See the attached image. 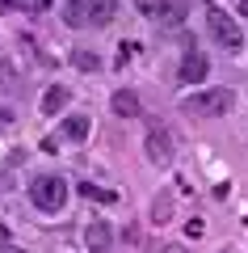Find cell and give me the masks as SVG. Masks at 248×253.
Masks as SVG:
<instances>
[{"label": "cell", "instance_id": "d6986e66", "mask_svg": "<svg viewBox=\"0 0 248 253\" xmlns=\"http://www.w3.org/2000/svg\"><path fill=\"white\" fill-rule=\"evenodd\" d=\"M164 253H189V249H181V245H169V249H164Z\"/></svg>", "mask_w": 248, "mask_h": 253}, {"label": "cell", "instance_id": "ffe728a7", "mask_svg": "<svg viewBox=\"0 0 248 253\" xmlns=\"http://www.w3.org/2000/svg\"><path fill=\"white\" fill-rule=\"evenodd\" d=\"M68 9H80V0H68Z\"/></svg>", "mask_w": 248, "mask_h": 253}, {"label": "cell", "instance_id": "52a82bcc", "mask_svg": "<svg viewBox=\"0 0 248 253\" xmlns=\"http://www.w3.org/2000/svg\"><path fill=\"white\" fill-rule=\"evenodd\" d=\"M118 4H122V0H93L89 9H84V21H89V26H109V21L118 17Z\"/></svg>", "mask_w": 248, "mask_h": 253}, {"label": "cell", "instance_id": "e0dca14e", "mask_svg": "<svg viewBox=\"0 0 248 253\" xmlns=\"http://www.w3.org/2000/svg\"><path fill=\"white\" fill-rule=\"evenodd\" d=\"M0 253H26V249H17V245H0Z\"/></svg>", "mask_w": 248, "mask_h": 253}, {"label": "cell", "instance_id": "7a4b0ae2", "mask_svg": "<svg viewBox=\"0 0 248 253\" xmlns=\"http://www.w3.org/2000/svg\"><path fill=\"white\" fill-rule=\"evenodd\" d=\"M30 203H34L38 211H46V215L63 211V203H68V181H63V177H55V173L38 177L34 186H30Z\"/></svg>", "mask_w": 248, "mask_h": 253}, {"label": "cell", "instance_id": "8992f818", "mask_svg": "<svg viewBox=\"0 0 248 253\" xmlns=\"http://www.w3.org/2000/svg\"><path fill=\"white\" fill-rule=\"evenodd\" d=\"M84 245H89V253H109V245H114V232H109L106 219H93V224L84 228Z\"/></svg>", "mask_w": 248, "mask_h": 253}, {"label": "cell", "instance_id": "4fadbf2b", "mask_svg": "<svg viewBox=\"0 0 248 253\" xmlns=\"http://www.w3.org/2000/svg\"><path fill=\"white\" fill-rule=\"evenodd\" d=\"M0 81H9V84L17 81V72H13V68H9V63H4V59H0Z\"/></svg>", "mask_w": 248, "mask_h": 253}, {"label": "cell", "instance_id": "ba28073f", "mask_svg": "<svg viewBox=\"0 0 248 253\" xmlns=\"http://www.w3.org/2000/svg\"><path fill=\"white\" fill-rule=\"evenodd\" d=\"M109 110H114L118 118H139V93H131V89H118L114 97H109Z\"/></svg>", "mask_w": 248, "mask_h": 253}, {"label": "cell", "instance_id": "6da1fadb", "mask_svg": "<svg viewBox=\"0 0 248 253\" xmlns=\"http://www.w3.org/2000/svg\"><path fill=\"white\" fill-rule=\"evenodd\" d=\"M206 30H211V38L223 46V51H240V46H244L240 21L231 17L227 9H219V4H211V9H206Z\"/></svg>", "mask_w": 248, "mask_h": 253}, {"label": "cell", "instance_id": "ac0fdd59", "mask_svg": "<svg viewBox=\"0 0 248 253\" xmlns=\"http://www.w3.org/2000/svg\"><path fill=\"white\" fill-rule=\"evenodd\" d=\"M0 123H13V114H9V110H4V106H0Z\"/></svg>", "mask_w": 248, "mask_h": 253}, {"label": "cell", "instance_id": "7c38bea8", "mask_svg": "<svg viewBox=\"0 0 248 253\" xmlns=\"http://www.w3.org/2000/svg\"><path fill=\"white\" fill-rule=\"evenodd\" d=\"M84 194H89V199H97V203H114V199H118L114 190H101V186H84Z\"/></svg>", "mask_w": 248, "mask_h": 253}, {"label": "cell", "instance_id": "9a60e30c", "mask_svg": "<svg viewBox=\"0 0 248 253\" xmlns=\"http://www.w3.org/2000/svg\"><path fill=\"white\" fill-rule=\"evenodd\" d=\"M0 9H26V0H0Z\"/></svg>", "mask_w": 248, "mask_h": 253}, {"label": "cell", "instance_id": "2e32d148", "mask_svg": "<svg viewBox=\"0 0 248 253\" xmlns=\"http://www.w3.org/2000/svg\"><path fill=\"white\" fill-rule=\"evenodd\" d=\"M46 4H51V0H26V9H38V13H42Z\"/></svg>", "mask_w": 248, "mask_h": 253}, {"label": "cell", "instance_id": "277c9868", "mask_svg": "<svg viewBox=\"0 0 248 253\" xmlns=\"http://www.w3.org/2000/svg\"><path fill=\"white\" fill-rule=\"evenodd\" d=\"M206 72H211L206 51H194V46H189V51L181 55V63H177V81H181V84H202Z\"/></svg>", "mask_w": 248, "mask_h": 253}, {"label": "cell", "instance_id": "9c48e42d", "mask_svg": "<svg viewBox=\"0 0 248 253\" xmlns=\"http://www.w3.org/2000/svg\"><path fill=\"white\" fill-rule=\"evenodd\" d=\"M68 97H71V89H68V84H51V89L42 93V114H46V118H55L63 106H68Z\"/></svg>", "mask_w": 248, "mask_h": 253}, {"label": "cell", "instance_id": "5bb4252c", "mask_svg": "<svg viewBox=\"0 0 248 253\" xmlns=\"http://www.w3.org/2000/svg\"><path fill=\"white\" fill-rule=\"evenodd\" d=\"M185 236H202V219H189V224H185Z\"/></svg>", "mask_w": 248, "mask_h": 253}, {"label": "cell", "instance_id": "5b68a950", "mask_svg": "<svg viewBox=\"0 0 248 253\" xmlns=\"http://www.w3.org/2000/svg\"><path fill=\"white\" fill-rule=\"evenodd\" d=\"M143 152H147V161L156 165V169H169V165H173V139H169V131H164V126H151Z\"/></svg>", "mask_w": 248, "mask_h": 253}, {"label": "cell", "instance_id": "8fae6325", "mask_svg": "<svg viewBox=\"0 0 248 253\" xmlns=\"http://www.w3.org/2000/svg\"><path fill=\"white\" fill-rule=\"evenodd\" d=\"M71 59H76V68H84V72H97V68H101V59H97V55H89V51H76Z\"/></svg>", "mask_w": 248, "mask_h": 253}, {"label": "cell", "instance_id": "44dd1931", "mask_svg": "<svg viewBox=\"0 0 248 253\" xmlns=\"http://www.w3.org/2000/svg\"><path fill=\"white\" fill-rule=\"evenodd\" d=\"M223 253H236V249H223Z\"/></svg>", "mask_w": 248, "mask_h": 253}, {"label": "cell", "instance_id": "30bf717a", "mask_svg": "<svg viewBox=\"0 0 248 253\" xmlns=\"http://www.w3.org/2000/svg\"><path fill=\"white\" fill-rule=\"evenodd\" d=\"M59 131H63V139H76V144H80V139L89 135V118H84V114H68Z\"/></svg>", "mask_w": 248, "mask_h": 253}, {"label": "cell", "instance_id": "3957f363", "mask_svg": "<svg viewBox=\"0 0 248 253\" xmlns=\"http://www.w3.org/2000/svg\"><path fill=\"white\" fill-rule=\"evenodd\" d=\"M231 106H236V93L231 89H202V93H194L185 101L189 114H202V118H223Z\"/></svg>", "mask_w": 248, "mask_h": 253}]
</instances>
